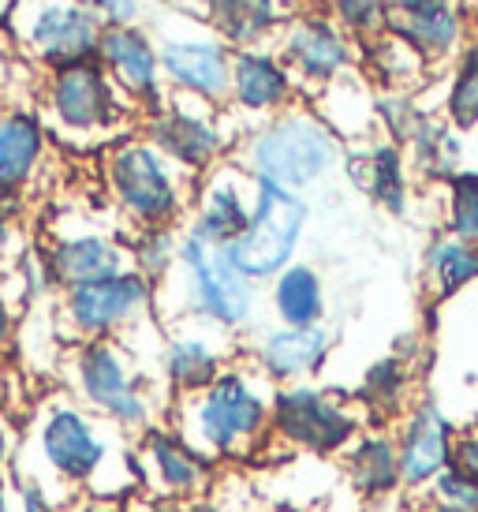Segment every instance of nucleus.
Returning <instances> with one entry per match:
<instances>
[{
	"instance_id": "f3484780",
	"label": "nucleus",
	"mask_w": 478,
	"mask_h": 512,
	"mask_svg": "<svg viewBox=\"0 0 478 512\" xmlns=\"http://www.w3.org/2000/svg\"><path fill=\"white\" fill-rule=\"evenodd\" d=\"M98 64L105 68V75L113 79V86L127 101L146 105L150 113H154L157 105H165V98H161V57L154 53V45H150V38L142 30H101Z\"/></svg>"
},
{
	"instance_id": "9d476101",
	"label": "nucleus",
	"mask_w": 478,
	"mask_h": 512,
	"mask_svg": "<svg viewBox=\"0 0 478 512\" xmlns=\"http://www.w3.org/2000/svg\"><path fill=\"white\" fill-rule=\"evenodd\" d=\"M131 456H135L139 486L157 498L195 501L210 490L217 475V464H210L195 445H187L169 423H157L139 434L131 441Z\"/></svg>"
},
{
	"instance_id": "f704fd0d",
	"label": "nucleus",
	"mask_w": 478,
	"mask_h": 512,
	"mask_svg": "<svg viewBox=\"0 0 478 512\" xmlns=\"http://www.w3.org/2000/svg\"><path fill=\"white\" fill-rule=\"evenodd\" d=\"M180 240L176 228H142L139 240L131 243V270H139L150 285L172 277L176 262H180Z\"/></svg>"
},
{
	"instance_id": "423d86ee",
	"label": "nucleus",
	"mask_w": 478,
	"mask_h": 512,
	"mask_svg": "<svg viewBox=\"0 0 478 512\" xmlns=\"http://www.w3.org/2000/svg\"><path fill=\"white\" fill-rule=\"evenodd\" d=\"M187 180L150 139H124L105 157V187L139 232L176 225L187 206Z\"/></svg>"
},
{
	"instance_id": "a211bd4d",
	"label": "nucleus",
	"mask_w": 478,
	"mask_h": 512,
	"mask_svg": "<svg viewBox=\"0 0 478 512\" xmlns=\"http://www.w3.org/2000/svg\"><path fill=\"white\" fill-rule=\"evenodd\" d=\"M344 172L352 187H359L366 199L381 206L385 214L404 217L411 206V165L404 146L378 139V143H366L359 150H344Z\"/></svg>"
},
{
	"instance_id": "9b49d317",
	"label": "nucleus",
	"mask_w": 478,
	"mask_h": 512,
	"mask_svg": "<svg viewBox=\"0 0 478 512\" xmlns=\"http://www.w3.org/2000/svg\"><path fill=\"white\" fill-rule=\"evenodd\" d=\"M456 434H460L456 419L434 397H426V393L404 412V419L393 427L404 494L422 498V490L434 483L445 468H452Z\"/></svg>"
},
{
	"instance_id": "a19ab883",
	"label": "nucleus",
	"mask_w": 478,
	"mask_h": 512,
	"mask_svg": "<svg viewBox=\"0 0 478 512\" xmlns=\"http://www.w3.org/2000/svg\"><path fill=\"white\" fill-rule=\"evenodd\" d=\"M15 453H19V434L8 412H0V475H12Z\"/></svg>"
},
{
	"instance_id": "ea45409f",
	"label": "nucleus",
	"mask_w": 478,
	"mask_h": 512,
	"mask_svg": "<svg viewBox=\"0 0 478 512\" xmlns=\"http://www.w3.org/2000/svg\"><path fill=\"white\" fill-rule=\"evenodd\" d=\"M452 464L464 468L471 479H478V423L471 427H460L456 434V453H452Z\"/></svg>"
},
{
	"instance_id": "412c9836",
	"label": "nucleus",
	"mask_w": 478,
	"mask_h": 512,
	"mask_svg": "<svg viewBox=\"0 0 478 512\" xmlns=\"http://www.w3.org/2000/svg\"><path fill=\"white\" fill-rule=\"evenodd\" d=\"M352 397L370 427H396L404 419V412L422 397L419 367L389 352V356L374 359L363 370V378H359Z\"/></svg>"
},
{
	"instance_id": "ddd939ff",
	"label": "nucleus",
	"mask_w": 478,
	"mask_h": 512,
	"mask_svg": "<svg viewBox=\"0 0 478 512\" xmlns=\"http://www.w3.org/2000/svg\"><path fill=\"white\" fill-rule=\"evenodd\" d=\"M228 337L232 333L210 326V322H198L195 329H172L157 356V382L165 385L169 400L198 393L232 363Z\"/></svg>"
},
{
	"instance_id": "7ed1b4c3",
	"label": "nucleus",
	"mask_w": 478,
	"mask_h": 512,
	"mask_svg": "<svg viewBox=\"0 0 478 512\" xmlns=\"http://www.w3.org/2000/svg\"><path fill=\"white\" fill-rule=\"evenodd\" d=\"M60 374L75 404H83L86 412L98 415L101 423H109L131 441L165 423L169 415L172 400L165 385L150 378V370L142 367L127 341L71 344Z\"/></svg>"
},
{
	"instance_id": "2f4dec72",
	"label": "nucleus",
	"mask_w": 478,
	"mask_h": 512,
	"mask_svg": "<svg viewBox=\"0 0 478 512\" xmlns=\"http://www.w3.org/2000/svg\"><path fill=\"white\" fill-rule=\"evenodd\" d=\"M445 120L456 131H478V38L464 42L456 53L449 90H445Z\"/></svg>"
},
{
	"instance_id": "20e7f679",
	"label": "nucleus",
	"mask_w": 478,
	"mask_h": 512,
	"mask_svg": "<svg viewBox=\"0 0 478 512\" xmlns=\"http://www.w3.org/2000/svg\"><path fill=\"white\" fill-rule=\"evenodd\" d=\"M340 161H344L340 135L307 109H284L269 116L243 146V165L251 180H266L296 195L322 184Z\"/></svg>"
},
{
	"instance_id": "2eb2a0df",
	"label": "nucleus",
	"mask_w": 478,
	"mask_h": 512,
	"mask_svg": "<svg viewBox=\"0 0 478 512\" xmlns=\"http://www.w3.org/2000/svg\"><path fill=\"white\" fill-rule=\"evenodd\" d=\"M146 139L187 176L210 172L228 146L225 131L217 128L210 116L180 109V105H157L154 113L146 116Z\"/></svg>"
},
{
	"instance_id": "f03ea898",
	"label": "nucleus",
	"mask_w": 478,
	"mask_h": 512,
	"mask_svg": "<svg viewBox=\"0 0 478 512\" xmlns=\"http://www.w3.org/2000/svg\"><path fill=\"white\" fill-rule=\"evenodd\" d=\"M273 389L247 359H232L210 385L169 404V423L210 464H243L273 445Z\"/></svg>"
},
{
	"instance_id": "c03bdc74",
	"label": "nucleus",
	"mask_w": 478,
	"mask_h": 512,
	"mask_svg": "<svg viewBox=\"0 0 478 512\" xmlns=\"http://www.w3.org/2000/svg\"><path fill=\"white\" fill-rule=\"evenodd\" d=\"M12 341H15V326H12V311H8V303L0 299V359L12 352Z\"/></svg>"
},
{
	"instance_id": "5701e85b",
	"label": "nucleus",
	"mask_w": 478,
	"mask_h": 512,
	"mask_svg": "<svg viewBox=\"0 0 478 512\" xmlns=\"http://www.w3.org/2000/svg\"><path fill=\"white\" fill-rule=\"evenodd\" d=\"M45 270L53 277V288H79L131 270V247L98 236V232L68 236L45 251Z\"/></svg>"
},
{
	"instance_id": "72a5a7b5",
	"label": "nucleus",
	"mask_w": 478,
	"mask_h": 512,
	"mask_svg": "<svg viewBox=\"0 0 478 512\" xmlns=\"http://www.w3.org/2000/svg\"><path fill=\"white\" fill-rule=\"evenodd\" d=\"M445 232L478 243V169H460L445 180Z\"/></svg>"
},
{
	"instance_id": "6ab92c4d",
	"label": "nucleus",
	"mask_w": 478,
	"mask_h": 512,
	"mask_svg": "<svg viewBox=\"0 0 478 512\" xmlns=\"http://www.w3.org/2000/svg\"><path fill=\"white\" fill-rule=\"evenodd\" d=\"M352 42L329 19H299L284 38V68L307 86H329L348 72Z\"/></svg>"
},
{
	"instance_id": "de8ad7c7",
	"label": "nucleus",
	"mask_w": 478,
	"mask_h": 512,
	"mask_svg": "<svg viewBox=\"0 0 478 512\" xmlns=\"http://www.w3.org/2000/svg\"><path fill=\"white\" fill-rule=\"evenodd\" d=\"M422 512H456V509H441V505H422Z\"/></svg>"
},
{
	"instance_id": "f257e3e1",
	"label": "nucleus",
	"mask_w": 478,
	"mask_h": 512,
	"mask_svg": "<svg viewBox=\"0 0 478 512\" xmlns=\"http://www.w3.org/2000/svg\"><path fill=\"white\" fill-rule=\"evenodd\" d=\"M12 479H27L53 498L57 490L120 498L127 486H139L131 438L101 423L71 397H49L30 412Z\"/></svg>"
},
{
	"instance_id": "f8f14e48",
	"label": "nucleus",
	"mask_w": 478,
	"mask_h": 512,
	"mask_svg": "<svg viewBox=\"0 0 478 512\" xmlns=\"http://www.w3.org/2000/svg\"><path fill=\"white\" fill-rule=\"evenodd\" d=\"M49 109L71 135H101L124 120V94L113 86L98 60L57 68L49 79Z\"/></svg>"
},
{
	"instance_id": "4c0bfd02",
	"label": "nucleus",
	"mask_w": 478,
	"mask_h": 512,
	"mask_svg": "<svg viewBox=\"0 0 478 512\" xmlns=\"http://www.w3.org/2000/svg\"><path fill=\"white\" fill-rule=\"evenodd\" d=\"M333 19L340 30L370 42L385 30V0H333Z\"/></svg>"
},
{
	"instance_id": "79ce46f5",
	"label": "nucleus",
	"mask_w": 478,
	"mask_h": 512,
	"mask_svg": "<svg viewBox=\"0 0 478 512\" xmlns=\"http://www.w3.org/2000/svg\"><path fill=\"white\" fill-rule=\"evenodd\" d=\"M101 15L113 19V27H127V19L139 12V0H90Z\"/></svg>"
},
{
	"instance_id": "4468645a",
	"label": "nucleus",
	"mask_w": 478,
	"mask_h": 512,
	"mask_svg": "<svg viewBox=\"0 0 478 512\" xmlns=\"http://www.w3.org/2000/svg\"><path fill=\"white\" fill-rule=\"evenodd\" d=\"M329 356H333V333L325 326L266 329V333H258V341L247 348V363H251L269 385L314 382L325 370Z\"/></svg>"
},
{
	"instance_id": "c9c22d12",
	"label": "nucleus",
	"mask_w": 478,
	"mask_h": 512,
	"mask_svg": "<svg viewBox=\"0 0 478 512\" xmlns=\"http://www.w3.org/2000/svg\"><path fill=\"white\" fill-rule=\"evenodd\" d=\"M419 505H441V509L456 512H478V479H471L464 468H445L434 483L422 490V498H415Z\"/></svg>"
},
{
	"instance_id": "a18cd8bd",
	"label": "nucleus",
	"mask_w": 478,
	"mask_h": 512,
	"mask_svg": "<svg viewBox=\"0 0 478 512\" xmlns=\"http://www.w3.org/2000/svg\"><path fill=\"white\" fill-rule=\"evenodd\" d=\"M12 225H15V199H4V195H0V243L8 240Z\"/></svg>"
},
{
	"instance_id": "09e8293b",
	"label": "nucleus",
	"mask_w": 478,
	"mask_h": 512,
	"mask_svg": "<svg viewBox=\"0 0 478 512\" xmlns=\"http://www.w3.org/2000/svg\"><path fill=\"white\" fill-rule=\"evenodd\" d=\"M8 4H12V0H0V19H4V15H8Z\"/></svg>"
},
{
	"instance_id": "a878e982",
	"label": "nucleus",
	"mask_w": 478,
	"mask_h": 512,
	"mask_svg": "<svg viewBox=\"0 0 478 512\" xmlns=\"http://www.w3.org/2000/svg\"><path fill=\"white\" fill-rule=\"evenodd\" d=\"M292 94H296V79H292V72L277 57L251 53V49H243L239 57H232L228 98L236 101L243 113L277 116L292 105Z\"/></svg>"
},
{
	"instance_id": "8fccbe9b",
	"label": "nucleus",
	"mask_w": 478,
	"mask_h": 512,
	"mask_svg": "<svg viewBox=\"0 0 478 512\" xmlns=\"http://www.w3.org/2000/svg\"><path fill=\"white\" fill-rule=\"evenodd\" d=\"M475 4H478V0H475Z\"/></svg>"
},
{
	"instance_id": "cd10ccee",
	"label": "nucleus",
	"mask_w": 478,
	"mask_h": 512,
	"mask_svg": "<svg viewBox=\"0 0 478 512\" xmlns=\"http://www.w3.org/2000/svg\"><path fill=\"white\" fill-rule=\"evenodd\" d=\"M45 157V131L27 113L0 116V195L15 199Z\"/></svg>"
},
{
	"instance_id": "aec40b11",
	"label": "nucleus",
	"mask_w": 478,
	"mask_h": 512,
	"mask_svg": "<svg viewBox=\"0 0 478 512\" xmlns=\"http://www.w3.org/2000/svg\"><path fill=\"white\" fill-rule=\"evenodd\" d=\"M251 210H254V195L247 199L243 191V176H232V172H213L210 180L202 184L195 202V217H191V228L187 236L202 240L206 247H228L232 240H239L247 225H251Z\"/></svg>"
},
{
	"instance_id": "6e6552de",
	"label": "nucleus",
	"mask_w": 478,
	"mask_h": 512,
	"mask_svg": "<svg viewBox=\"0 0 478 512\" xmlns=\"http://www.w3.org/2000/svg\"><path fill=\"white\" fill-rule=\"evenodd\" d=\"M150 311H154V285L139 270L64 288L60 296V326L75 344L124 341Z\"/></svg>"
},
{
	"instance_id": "4be33fe9",
	"label": "nucleus",
	"mask_w": 478,
	"mask_h": 512,
	"mask_svg": "<svg viewBox=\"0 0 478 512\" xmlns=\"http://www.w3.org/2000/svg\"><path fill=\"white\" fill-rule=\"evenodd\" d=\"M30 42L38 49V57L57 68L68 64H83V60L98 57L101 23L90 8H75V4H53L45 8L34 27H30Z\"/></svg>"
},
{
	"instance_id": "473e14b6",
	"label": "nucleus",
	"mask_w": 478,
	"mask_h": 512,
	"mask_svg": "<svg viewBox=\"0 0 478 512\" xmlns=\"http://www.w3.org/2000/svg\"><path fill=\"white\" fill-rule=\"evenodd\" d=\"M273 0H210V23L228 42L247 45L273 27Z\"/></svg>"
},
{
	"instance_id": "c756f323",
	"label": "nucleus",
	"mask_w": 478,
	"mask_h": 512,
	"mask_svg": "<svg viewBox=\"0 0 478 512\" xmlns=\"http://www.w3.org/2000/svg\"><path fill=\"white\" fill-rule=\"evenodd\" d=\"M269 299H273V314L281 326L292 329H310L322 326L325 318V281L322 273L307 266V262H292L288 270H281L273 277V288H269Z\"/></svg>"
},
{
	"instance_id": "c85d7f7f",
	"label": "nucleus",
	"mask_w": 478,
	"mask_h": 512,
	"mask_svg": "<svg viewBox=\"0 0 478 512\" xmlns=\"http://www.w3.org/2000/svg\"><path fill=\"white\" fill-rule=\"evenodd\" d=\"M430 60L415 45L381 30L378 38L366 42V72L381 86V94H415L430 79Z\"/></svg>"
},
{
	"instance_id": "1a4fd4ad",
	"label": "nucleus",
	"mask_w": 478,
	"mask_h": 512,
	"mask_svg": "<svg viewBox=\"0 0 478 512\" xmlns=\"http://www.w3.org/2000/svg\"><path fill=\"white\" fill-rule=\"evenodd\" d=\"M176 277H183V292H187V307L195 318L210 322V326L239 333L251 326L254 318V285L247 277H239L225 262L217 247H206L202 240L183 232L180 240V262H176Z\"/></svg>"
},
{
	"instance_id": "0eeeda50",
	"label": "nucleus",
	"mask_w": 478,
	"mask_h": 512,
	"mask_svg": "<svg viewBox=\"0 0 478 512\" xmlns=\"http://www.w3.org/2000/svg\"><path fill=\"white\" fill-rule=\"evenodd\" d=\"M310 206L303 195L284 191L277 184L254 180V210L247 232L221 247V255L239 277L247 281H273L281 270L296 262L299 240L307 232Z\"/></svg>"
},
{
	"instance_id": "58836bf2",
	"label": "nucleus",
	"mask_w": 478,
	"mask_h": 512,
	"mask_svg": "<svg viewBox=\"0 0 478 512\" xmlns=\"http://www.w3.org/2000/svg\"><path fill=\"white\" fill-rule=\"evenodd\" d=\"M12 490H15V512H64L53 494H45L42 486L27 483V479H12Z\"/></svg>"
},
{
	"instance_id": "49530a36",
	"label": "nucleus",
	"mask_w": 478,
	"mask_h": 512,
	"mask_svg": "<svg viewBox=\"0 0 478 512\" xmlns=\"http://www.w3.org/2000/svg\"><path fill=\"white\" fill-rule=\"evenodd\" d=\"M0 512H15V490H12V475H0Z\"/></svg>"
},
{
	"instance_id": "393cba45",
	"label": "nucleus",
	"mask_w": 478,
	"mask_h": 512,
	"mask_svg": "<svg viewBox=\"0 0 478 512\" xmlns=\"http://www.w3.org/2000/svg\"><path fill=\"white\" fill-rule=\"evenodd\" d=\"M161 75L180 94L198 101H225L232 86V57L213 42H172L161 53Z\"/></svg>"
},
{
	"instance_id": "7c9ffc66",
	"label": "nucleus",
	"mask_w": 478,
	"mask_h": 512,
	"mask_svg": "<svg viewBox=\"0 0 478 512\" xmlns=\"http://www.w3.org/2000/svg\"><path fill=\"white\" fill-rule=\"evenodd\" d=\"M422 277H426V292L437 303L460 296L478 281V243L456 240L449 232L434 236L422 255Z\"/></svg>"
},
{
	"instance_id": "dca6fc26",
	"label": "nucleus",
	"mask_w": 478,
	"mask_h": 512,
	"mask_svg": "<svg viewBox=\"0 0 478 512\" xmlns=\"http://www.w3.org/2000/svg\"><path fill=\"white\" fill-rule=\"evenodd\" d=\"M385 30L415 45L430 64L456 57L467 38L464 12L452 0H389Z\"/></svg>"
},
{
	"instance_id": "37998d69",
	"label": "nucleus",
	"mask_w": 478,
	"mask_h": 512,
	"mask_svg": "<svg viewBox=\"0 0 478 512\" xmlns=\"http://www.w3.org/2000/svg\"><path fill=\"white\" fill-rule=\"evenodd\" d=\"M142 512H191V501L157 498V494H146V501H142Z\"/></svg>"
},
{
	"instance_id": "bb28decb",
	"label": "nucleus",
	"mask_w": 478,
	"mask_h": 512,
	"mask_svg": "<svg viewBox=\"0 0 478 512\" xmlns=\"http://www.w3.org/2000/svg\"><path fill=\"white\" fill-rule=\"evenodd\" d=\"M404 154H408V165L419 172L422 180H437V184H445L449 176L467 169L464 131H456L445 116L434 113H426L419 120V128L411 131Z\"/></svg>"
},
{
	"instance_id": "39448f33",
	"label": "nucleus",
	"mask_w": 478,
	"mask_h": 512,
	"mask_svg": "<svg viewBox=\"0 0 478 512\" xmlns=\"http://www.w3.org/2000/svg\"><path fill=\"white\" fill-rule=\"evenodd\" d=\"M370 427L355 397L318 382H296L273 389L269 430L273 445L307 456H344L363 430Z\"/></svg>"
},
{
	"instance_id": "b1692460",
	"label": "nucleus",
	"mask_w": 478,
	"mask_h": 512,
	"mask_svg": "<svg viewBox=\"0 0 478 512\" xmlns=\"http://www.w3.org/2000/svg\"><path fill=\"white\" fill-rule=\"evenodd\" d=\"M340 460H344V479L363 501H389L404 494L393 427H366Z\"/></svg>"
},
{
	"instance_id": "e433bc0d",
	"label": "nucleus",
	"mask_w": 478,
	"mask_h": 512,
	"mask_svg": "<svg viewBox=\"0 0 478 512\" xmlns=\"http://www.w3.org/2000/svg\"><path fill=\"white\" fill-rule=\"evenodd\" d=\"M422 109L415 105V94H378L374 98V120L381 124L385 139L396 146H408L411 131L419 128Z\"/></svg>"
}]
</instances>
